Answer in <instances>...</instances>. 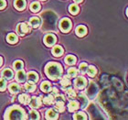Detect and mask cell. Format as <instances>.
<instances>
[{
  "mask_svg": "<svg viewBox=\"0 0 128 120\" xmlns=\"http://www.w3.org/2000/svg\"><path fill=\"white\" fill-rule=\"evenodd\" d=\"M46 118L47 119H57L58 118V114L53 109H48L46 112Z\"/></svg>",
  "mask_w": 128,
  "mask_h": 120,
  "instance_id": "13",
  "label": "cell"
},
{
  "mask_svg": "<svg viewBox=\"0 0 128 120\" xmlns=\"http://www.w3.org/2000/svg\"><path fill=\"white\" fill-rule=\"evenodd\" d=\"M40 89L43 91V92H45V93H48V92H50L51 89V84L50 82H48V81H44L41 84H40Z\"/></svg>",
  "mask_w": 128,
  "mask_h": 120,
  "instance_id": "16",
  "label": "cell"
},
{
  "mask_svg": "<svg viewBox=\"0 0 128 120\" xmlns=\"http://www.w3.org/2000/svg\"><path fill=\"white\" fill-rule=\"evenodd\" d=\"M68 75L70 77H75L77 75V70L75 68H70V69L68 70Z\"/></svg>",
  "mask_w": 128,
  "mask_h": 120,
  "instance_id": "33",
  "label": "cell"
},
{
  "mask_svg": "<svg viewBox=\"0 0 128 120\" xmlns=\"http://www.w3.org/2000/svg\"><path fill=\"white\" fill-rule=\"evenodd\" d=\"M60 84L62 85V87H67V86H69L70 84V81L67 78V76H65L60 82Z\"/></svg>",
  "mask_w": 128,
  "mask_h": 120,
  "instance_id": "30",
  "label": "cell"
},
{
  "mask_svg": "<svg viewBox=\"0 0 128 120\" xmlns=\"http://www.w3.org/2000/svg\"><path fill=\"white\" fill-rule=\"evenodd\" d=\"M79 7L77 5H70L69 8V11L70 13L72 14V15H77L79 13Z\"/></svg>",
  "mask_w": 128,
  "mask_h": 120,
  "instance_id": "23",
  "label": "cell"
},
{
  "mask_svg": "<svg viewBox=\"0 0 128 120\" xmlns=\"http://www.w3.org/2000/svg\"><path fill=\"white\" fill-rule=\"evenodd\" d=\"M26 72L23 71V70H18V73H16V80L18 81L19 83H23L26 80Z\"/></svg>",
  "mask_w": 128,
  "mask_h": 120,
  "instance_id": "12",
  "label": "cell"
},
{
  "mask_svg": "<svg viewBox=\"0 0 128 120\" xmlns=\"http://www.w3.org/2000/svg\"><path fill=\"white\" fill-rule=\"evenodd\" d=\"M5 119H27L24 109L18 105L8 107L5 113Z\"/></svg>",
  "mask_w": 128,
  "mask_h": 120,
  "instance_id": "2",
  "label": "cell"
},
{
  "mask_svg": "<svg viewBox=\"0 0 128 120\" xmlns=\"http://www.w3.org/2000/svg\"><path fill=\"white\" fill-rule=\"evenodd\" d=\"M56 101H65V98H64L63 95H58L56 97Z\"/></svg>",
  "mask_w": 128,
  "mask_h": 120,
  "instance_id": "37",
  "label": "cell"
},
{
  "mask_svg": "<svg viewBox=\"0 0 128 120\" xmlns=\"http://www.w3.org/2000/svg\"><path fill=\"white\" fill-rule=\"evenodd\" d=\"M30 103L31 107H33V108H38V107H40L41 104H42V101H41V99H40V97L34 96V97L30 98Z\"/></svg>",
  "mask_w": 128,
  "mask_h": 120,
  "instance_id": "7",
  "label": "cell"
},
{
  "mask_svg": "<svg viewBox=\"0 0 128 120\" xmlns=\"http://www.w3.org/2000/svg\"><path fill=\"white\" fill-rule=\"evenodd\" d=\"M67 93H68L69 96H70V97H74V96H75V92L72 90V88L68 89V90H67Z\"/></svg>",
  "mask_w": 128,
  "mask_h": 120,
  "instance_id": "35",
  "label": "cell"
},
{
  "mask_svg": "<svg viewBox=\"0 0 128 120\" xmlns=\"http://www.w3.org/2000/svg\"><path fill=\"white\" fill-rule=\"evenodd\" d=\"M8 88H9L10 93H13V94H16V93H18L19 91H20V87H19V85L16 84V83H11Z\"/></svg>",
  "mask_w": 128,
  "mask_h": 120,
  "instance_id": "20",
  "label": "cell"
},
{
  "mask_svg": "<svg viewBox=\"0 0 128 120\" xmlns=\"http://www.w3.org/2000/svg\"><path fill=\"white\" fill-rule=\"evenodd\" d=\"M6 88V81L4 78H0V91H4Z\"/></svg>",
  "mask_w": 128,
  "mask_h": 120,
  "instance_id": "31",
  "label": "cell"
},
{
  "mask_svg": "<svg viewBox=\"0 0 128 120\" xmlns=\"http://www.w3.org/2000/svg\"><path fill=\"white\" fill-rule=\"evenodd\" d=\"M75 31H76L77 36H79V37H83V36H85L86 33H87V29H86V27L80 25V26H78V27L76 28V30H75Z\"/></svg>",
  "mask_w": 128,
  "mask_h": 120,
  "instance_id": "10",
  "label": "cell"
},
{
  "mask_svg": "<svg viewBox=\"0 0 128 120\" xmlns=\"http://www.w3.org/2000/svg\"><path fill=\"white\" fill-rule=\"evenodd\" d=\"M2 63H3V59L1 58V57H0V66L2 65Z\"/></svg>",
  "mask_w": 128,
  "mask_h": 120,
  "instance_id": "40",
  "label": "cell"
},
{
  "mask_svg": "<svg viewBox=\"0 0 128 120\" xmlns=\"http://www.w3.org/2000/svg\"><path fill=\"white\" fill-rule=\"evenodd\" d=\"M16 31L20 36H24L25 34H27L28 32V28L26 23H19L16 27Z\"/></svg>",
  "mask_w": 128,
  "mask_h": 120,
  "instance_id": "4",
  "label": "cell"
},
{
  "mask_svg": "<svg viewBox=\"0 0 128 120\" xmlns=\"http://www.w3.org/2000/svg\"><path fill=\"white\" fill-rule=\"evenodd\" d=\"M40 9V5L38 2H32L30 5V10L32 12H37Z\"/></svg>",
  "mask_w": 128,
  "mask_h": 120,
  "instance_id": "25",
  "label": "cell"
},
{
  "mask_svg": "<svg viewBox=\"0 0 128 120\" xmlns=\"http://www.w3.org/2000/svg\"><path fill=\"white\" fill-rule=\"evenodd\" d=\"M18 100L21 104H27L30 103V95H28V94H26V93H22V94H20V95L18 96Z\"/></svg>",
  "mask_w": 128,
  "mask_h": 120,
  "instance_id": "15",
  "label": "cell"
},
{
  "mask_svg": "<svg viewBox=\"0 0 128 120\" xmlns=\"http://www.w3.org/2000/svg\"><path fill=\"white\" fill-rule=\"evenodd\" d=\"M23 61H16L14 62V69L16 70V71H18V70H21L23 68Z\"/></svg>",
  "mask_w": 128,
  "mask_h": 120,
  "instance_id": "28",
  "label": "cell"
},
{
  "mask_svg": "<svg viewBox=\"0 0 128 120\" xmlns=\"http://www.w3.org/2000/svg\"><path fill=\"white\" fill-rule=\"evenodd\" d=\"M30 119H40V115H38V113L37 111H35V110H32L31 112H30Z\"/></svg>",
  "mask_w": 128,
  "mask_h": 120,
  "instance_id": "32",
  "label": "cell"
},
{
  "mask_svg": "<svg viewBox=\"0 0 128 120\" xmlns=\"http://www.w3.org/2000/svg\"><path fill=\"white\" fill-rule=\"evenodd\" d=\"M60 29L62 32H69L72 29V22L69 19H63L60 22Z\"/></svg>",
  "mask_w": 128,
  "mask_h": 120,
  "instance_id": "3",
  "label": "cell"
},
{
  "mask_svg": "<svg viewBox=\"0 0 128 120\" xmlns=\"http://www.w3.org/2000/svg\"><path fill=\"white\" fill-rule=\"evenodd\" d=\"M53 102H54V98H53V96H52V94L46 96V97H44V99H43V103L45 104H51Z\"/></svg>",
  "mask_w": 128,
  "mask_h": 120,
  "instance_id": "27",
  "label": "cell"
},
{
  "mask_svg": "<svg viewBox=\"0 0 128 120\" xmlns=\"http://www.w3.org/2000/svg\"><path fill=\"white\" fill-rule=\"evenodd\" d=\"M6 6V2L5 0H0V9H4Z\"/></svg>",
  "mask_w": 128,
  "mask_h": 120,
  "instance_id": "36",
  "label": "cell"
},
{
  "mask_svg": "<svg viewBox=\"0 0 128 120\" xmlns=\"http://www.w3.org/2000/svg\"><path fill=\"white\" fill-rule=\"evenodd\" d=\"M6 40L10 44H15V43L18 42V36L15 33H9L6 37Z\"/></svg>",
  "mask_w": 128,
  "mask_h": 120,
  "instance_id": "17",
  "label": "cell"
},
{
  "mask_svg": "<svg viewBox=\"0 0 128 120\" xmlns=\"http://www.w3.org/2000/svg\"><path fill=\"white\" fill-rule=\"evenodd\" d=\"M41 1H44V0H41Z\"/></svg>",
  "mask_w": 128,
  "mask_h": 120,
  "instance_id": "41",
  "label": "cell"
},
{
  "mask_svg": "<svg viewBox=\"0 0 128 120\" xmlns=\"http://www.w3.org/2000/svg\"><path fill=\"white\" fill-rule=\"evenodd\" d=\"M25 89L28 90V92H33V91L36 90V85H35V83H25Z\"/></svg>",
  "mask_w": 128,
  "mask_h": 120,
  "instance_id": "26",
  "label": "cell"
},
{
  "mask_svg": "<svg viewBox=\"0 0 128 120\" xmlns=\"http://www.w3.org/2000/svg\"><path fill=\"white\" fill-rule=\"evenodd\" d=\"M76 57L73 56V55H68V56L65 58V62H66L68 65H73V64L76 63Z\"/></svg>",
  "mask_w": 128,
  "mask_h": 120,
  "instance_id": "21",
  "label": "cell"
},
{
  "mask_svg": "<svg viewBox=\"0 0 128 120\" xmlns=\"http://www.w3.org/2000/svg\"><path fill=\"white\" fill-rule=\"evenodd\" d=\"M28 80L31 83H37L38 80V75L37 72H30L28 73Z\"/></svg>",
  "mask_w": 128,
  "mask_h": 120,
  "instance_id": "11",
  "label": "cell"
},
{
  "mask_svg": "<svg viewBox=\"0 0 128 120\" xmlns=\"http://www.w3.org/2000/svg\"><path fill=\"white\" fill-rule=\"evenodd\" d=\"M52 92H53L54 94H58V90L56 88H53L52 89Z\"/></svg>",
  "mask_w": 128,
  "mask_h": 120,
  "instance_id": "38",
  "label": "cell"
},
{
  "mask_svg": "<svg viewBox=\"0 0 128 120\" xmlns=\"http://www.w3.org/2000/svg\"><path fill=\"white\" fill-rule=\"evenodd\" d=\"M56 42V37L53 34H48L46 35L44 38V43L45 45H47L48 47H50Z\"/></svg>",
  "mask_w": 128,
  "mask_h": 120,
  "instance_id": "5",
  "label": "cell"
},
{
  "mask_svg": "<svg viewBox=\"0 0 128 120\" xmlns=\"http://www.w3.org/2000/svg\"><path fill=\"white\" fill-rule=\"evenodd\" d=\"M45 73L50 79L56 80L62 73V66L57 62H50L45 67Z\"/></svg>",
  "mask_w": 128,
  "mask_h": 120,
  "instance_id": "1",
  "label": "cell"
},
{
  "mask_svg": "<svg viewBox=\"0 0 128 120\" xmlns=\"http://www.w3.org/2000/svg\"><path fill=\"white\" fill-rule=\"evenodd\" d=\"M64 102L63 101H57L56 104H55V109L59 112H63L64 111Z\"/></svg>",
  "mask_w": 128,
  "mask_h": 120,
  "instance_id": "24",
  "label": "cell"
},
{
  "mask_svg": "<svg viewBox=\"0 0 128 120\" xmlns=\"http://www.w3.org/2000/svg\"><path fill=\"white\" fill-rule=\"evenodd\" d=\"M78 108H79V103L77 101H72L68 104V109L70 112H74Z\"/></svg>",
  "mask_w": 128,
  "mask_h": 120,
  "instance_id": "18",
  "label": "cell"
},
{
  "mask_svg": "<svg viewBox=\"0 0 128 120\" xmlns=\"http://www.w3.org/2000/svg\"><path fill=\"white\" fill-rule=\"evenodd\" d=\"M87 67H88L87 63H85V62H82V63L80 65V71L82 72V73H84V72L87 71Z\"/></svg>",
  "mask_w": 128,
  "mask_h": 120,
  "instance_id": "34",
  "label": "cell"
},
{
  "mask_svg": "<svg viewBox=\"0 0 128 120\" xmlns=\"http://www.w3.org/2000/svg\"><path fill=\"white\" fill-rule=\"evenodd\" d=\"M87 73H88L89 76H91V77H94V75L97 73V70L94 66L91 65V66L87 67Z\"/></svg>",
  "mask_w": 128,
  "mask_h": 120,
  "instance_id": "22",
  "label": "cell"
},
{
  "mask_svg": "<svg viewBox=\"0 0 128 120\" xmlns=\"http://www.w3.org/2000/svg\"><path fill=\"white\" fill-rule=\"evenodd\" d=\"M62 53H63V49H62V46H54L53 49H52V54H53L54 56H60Z\"/></svg>",
  "mask_w": 128,
  "mask_h": 120,
  "instance_id": "14",
  "label": "cell"
},
{
  "mask_svg": "<svg viewBox=\"0 0 128 120\" xmlns=\"http://www.w3.org/2000/svg\"><path fill=\"white\" fill-rule=\"evenodd\" d=\"M14 6L18 10H24L26 8V0H15Z\"/></svg>",
  "mask_w": 128,
  "mask_h": 120,
  "instance_id": "8",
  "label": "cell"
},
{
  "mask_svg": "<svg viewBox=\"0 0 128 120\" xmlns=\"http://www.w3.org/2000/svg\"><path fill=\"white\" fill-rule=\"evenodd\" d=\"M2 76L6 80H11L14 76V72L10 69H4L2 72Z\"/></svg>",
  "mask_w": 128,
  "mask_h": 120,
  "instance_id": "9",
  "label": "cell"
},
{
  "mask_svg": "<svg viewBox=\"0 0 128 120\" xmlns=\"http://www.w3.org/2000/svg\"><path fill=\"white\" fill-rule=\"evenodd\" d=\"M74 83L78 89H83L87 85V81H86L85 78L83 77H77L76 80H75Z\"/></svg>",
  "mask_w": 128,
  "mask_h": 120,
  "instance_id": "6",
  "label": "cell"
},
{
  "mask_svg": "<svg viewBox=\"0 0 128 120\" xmlns=\"http://www.w3.org/2000/svg\"><path fill=\"white\" fill-rule=\"evenodd\" d=\"M74 119H87V115L82 112H79L74 115Z\"/></svg>",
  "mask_w": 128,
  "mask_h": 120,
  "instance_id": "29",
  "label": "cell"
},
{
  "mask_svg": "<svg viewBox=\"0 0 128 120\" xmlns=\"http://www.w3.org/2000/svg\"><path fill=\"white\" fill-rule=\"evenodd\" d=\"M30 24L31 25L33 28H38V26L40 25V19L38 18V17H33L31 18L30 20Z\"/></svg>",
  "mask_w": 128,
  "mask_h": 120,
  "instance_id": "19",
  "label": "cell"
},
{
  "mask_svg": "<svg viewBox=\"0 0 128 120\" xmlns=\"http://www.w3.org/2000/svg\"><path fill=\"white\" fill-rule=\"evenodd\" d=\"M75 3H77V4H79V3H82V0H74Z\"/></svg>",
  "mask_w": 128,
  "mask_h": 120,
  "instance_id": "39",
  "label": "cell"
}]
</instances>
